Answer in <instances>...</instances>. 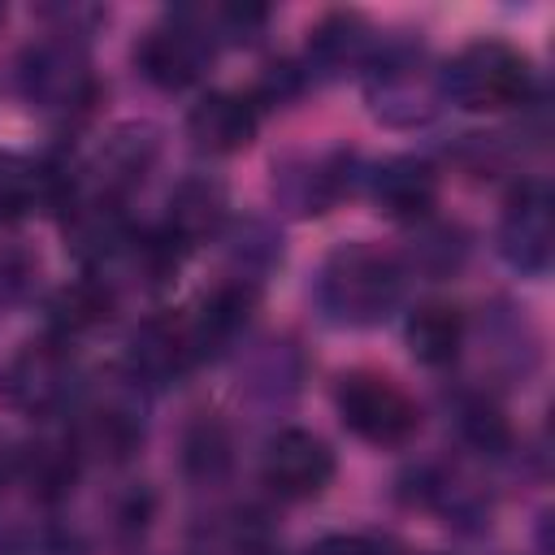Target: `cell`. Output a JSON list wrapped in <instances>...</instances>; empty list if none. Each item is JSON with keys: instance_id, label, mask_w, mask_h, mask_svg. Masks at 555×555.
I'll return each instance as SVG.
<instances>
[{"instance_id": "cell-4", "label": "cell", "mask_w": 555, "mask_h": 555, "mask_svg": "<svg viewBox=\"0 0 555 555\" xmlns=\"http://www.w3.org/2000/svg\"><path fill=\"white\" fill-rule=\"evenodd\" d=\"M17 87L43 113H78L95 100L91 69H87L82 52L65 39L30 43L22 65H17Z\"/></svg>"}, {"instance_id": "cell-8", "label": "cell", "mask_w": 555, "mask_h": 555, "mask_svg": "<svg viewBox=\"0 0 555 555\" xmlns=\"http://www.w3.org/2000/svg\"><path fill=\"white\" fill-rule=\"evenodd\" d=\"M499 251L520 273H546L555 251V221H551V191L542 182H525L499 221Z\"/></svg>"}, {"instance_id": "cell-7", "label": "cell", "mask_w": 555, "mask_h": 555, "mask_svg": "<svg viewBox=\"0 0 555 555\" xmlns=\"http://www.w3.org/2000/svg\"><path fill=\"white\" fill-rule=\"evenodd\" d=\"M260 473L278 499H317L334 481V451L312 429H282L269 438Z\"/></svg>"}, {"instance_id": "cell-12", "label": "cell", "mask_w": 555, "mask_h": 555, "mask_svg": "<svg viewBox=\"0 0 555 555\" xmlns=\"http://www.w3.org/2000/svg\"><path fill=\"white\" fill-rule=\"evenodd\" d=\"M156 152H160L156 126H147V121H126V126H117V130L100 143V152H95V165H91V173H95V195H91V199L117 204V199L152 169Z\"/></svg>"}, {"instance_id": "cell-2", "label": "cell", "mask_w": 555, "mask_h": 555, "mask_svg": "<svg viewBox=\"0 0 555 555\" xmlns=\"http://www.w3.org/2000/svg\"><path fill=\"white\" fill-rule=\"evenodd\" d=\"M438 91L460 108H512L529 100L533 69L516 48L477 39L447 61V69L438 74Z\"/></svg>"}, {"instance_id": "cell-3", "label": "cell", "mask_w": 555, "mask_h": 555, "mask_svg": "<svg viewBox=\"0 0 555 555\" xmlns=\"http://www.w3.org/2000/svg\"><path fill=\"white\" fill-rule=\"evenodd\" d=\"M334 403H338L343 425L373 447H403L421 429L416 399L395 377L373 373V369L343 373L334 386Z\"/></svg>"}, {"instance_id": "cell-19", "label": "cell", "mask_w": 555, "mask_h": 555, "mask_svg": "<svg viewBox=\"0 0 555 555\" xmlns=\"http://www.w3.org/2000/svg\"><path fill=\"white\" fill-rule=\"evenodd\" d=\"M182 464L195 481H217L225 477L230 468V438L217 421H199L191 434H186V447H182Z\"/></svg>"}, {"instance_id": "cell-10", "label": "cell", "mask_w": 555, "mask_h": 555, "mask_svg": "<svg viewBox=\"0 0 555 555\" xmlns=\"http://www.w3.org/2000/svg\"><path fill=\"white\" fill-rule=\"evenodd\" d=\"M260 130V104L243 91H208L186 113V139L208 156L243 152Z\"/></svg>"}, {"instance_id": "cell-13", "label": "cell", "mask_w": 555, "mask_h": 555, "mask_svg": "<svg viewBox=\"0 0 555 555\" xmlns=\"http://www.w3.org/2000/svg\"><path fill=\"white\" fill-rule=\"evenodd\" d=\"M69 191H74V178L61 165L0 152V221L26 217L39 204H65Z\"/></svg>"}, {"instance_id": "cell-20", "label": "cell", "mask_w": 555, "mask_h": 555, "mask_svg": "<svg viewBox=\"0 0 555 555\" xmlns=\"http://www.w3.org/2000/svg\"><path fill=\"white\" fill-rule=\"evenodd\" d=\"M308 555H386L382 551V542H373V538H360V533H343V538H325V542H317Z\"/></svg>"}, {"instance_id": "cell-18", "label": "cell", "mask_w": 555, "mask_h": 555, "mask_svg": "<svg viewBox=\"0 0 555 555\" xmlns=\"http://www.w3.org/2000/svg\"><path fill=\"white\" fill-rule=\"evenodd\" d=\"M113 286L100 282V278H82L74 286H65L56 299H52V325H56V338H74L82 330H95L100 321H108L113 312Z\"/></svg>"}, {"instance_id": "cell-6", "label": "cell", "mask_w": 555, "mask_h": 555, "mask_svg": "<svg viewBox=\"0 0 555 555\" xmlns=\"http://www.w3.org/2000/svg\"><path fill=\"white\" fill-rule=\"evenodd\" d=\"M139 69L147 82L165 87V91H182L191 87L208 61H212V35L199 17L191 13H178L160 26H152L143 39H139V52H134Z\"/></svg>"}, {"instance_id": "cell-11", "label": "cell", "mask_w": 555, "mask_h": 555, "mask_svg": "<svg viewBox=\"0 0 555 555\" xmlns=\"http://www.w3.org/2000/svg\"><path fill=\"white\" fill-rule=\"evenodd\" d=\"M195 360H204V347L195 338L191 317H152L130 338V377L134 382H173Z\"/></svg>"}, {"instance_id": "cell-1", "label": "cell", "mask_w": 555, "mask_h": 555, "mask_svg": "<svg viewBox=\"0 0 555 555\" xmlns=\"http://www.w3.org/2000/svg\"><path fill=\"white\" fill-rule=\"evenodd\" d=\"M403 295V269L390 251L373 243H347L338 247L317 282L321 308L343 325H373L382 321Z\"/></svg>"}, {"instance_id": "cell-16", "label": "cell", "mask_w": 555, "mask_h": 555, "mask_svg": "<svg viewBox=\"0 0 555 555\" xmlns=\"http://www.w3.org/2000/svg\"><path fill=\"white\" fill-rule=\"evenodd\" d=\"M403 338H408V351L429 364V369H447L460 347H464V317L460 308L451 304H421L408 325H403Z\"/></svg>"}, {"instance_id": "cell-15", "label": "cell", "mask_w": 555, "mask_h": 555, "mask_svg": "<svg viewBox=\"0 0 555 555\" xmlns=\"http://www.w3.org/2000/svg\"><path fill=\"white\" fill-rule=\"evenodd\" d=\"M221 221H225V186L212 182V178H186L169 195L165 238L178 243V247H191V243L217 234Z\"/></svg>"}, {"instance_id": "cell-14", "label": "cell", "mask_w": 555, "mask_h": 555, "mask_svg": "<svg viewBox=\"0 0 555 555\" xmlns=\"http://www.w3.org/2000/svg\"><path fill=\"white\" fill-rule=\"evenodd\" d=\"M369 191L386 217H425L438 195V178L416 156H390L369 173Z\"/></svg>"}, {"instance_id": "cell-21", "label": "cell", "mask_w": 555, "mask_h": 555, "mask_svg": "<svg viewBox=\"0 0 555 555\" xmlns=\"http://www.w3.org/2000/svg\"><path fill=\"white\" fill-rule=\"evenodd\" d=\"M17 468H22V447L0 429V490L17 477Z\"/></svg>"}, {"instance_id": "cell-9", "label": "cell", "mask_w": 555, "mask_h": 555, "mask_svg": "<svg viewBox=\"0 0 555 555\" xmlns=\"http://www.w3.org/2000/svg\"><path fill=\"white\" fill-rule=\"evenodd\" d=\"M78 455L95 460H126L143 442V408H139V382L130 386H104L95 403L87 408L82 425L74 429Z\"/></svg>"}, {"instance_id": "cell-17", "label": "cell", "mask_w": 555, "mask_h": 555, "mask_svg": "<svg viewBox=\"0 0 555 555\" xmlns=\"http://www.w3.org/2000/svg\"><path fill=\"white\" fill-rule=\"evenodd\" d=\"M78 442L74 434L69 438H35L30 447H22V468L17 477L30 481V490L39 499H61L78 473Z\"/></svg>"}, {"instance_id": "cell-5", "label": "cell", "mask_w": 555, "mask_h": 555, "mask_svg": "<svg viewBox=\"0 0 555 555\" xmlns=\"http://www.w3.org/2000/svg\"><path fill=\"white\" fill-rule=\"evenodd\" d=\"M74 386V356L65 347V338H35L26 343L0 377V395L4 403H13L17 412H56L69 399Z\"/></svg>"}]
</instances>
